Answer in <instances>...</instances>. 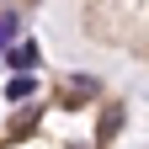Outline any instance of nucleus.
Listing matches in <instances>:
<instances>
[{"label":"nucleus","instance_id":"2","mask_svg":"<svg viewBox=\"0 0 149 149\" xmlns=\"http://www.w3.org/2000/svg\"><path fill=\"white\" fill-rule=\"evenodd\" d=\"M11 64H16V69H32V64H37V43H16V48H11Z\"/></svg>","mask_w":149,"mask_h":149},{"label":"nucleus","instance_id":"1","mask_svg":"<svg viewBox=\"0 0 149 149\" xmlns=\"http://www.w3.org/2000/svg\"><path fill=\"white\" fill-rule=\"evenodd\" d=\"M32 91H37V80H32L27 69H16V74H11V85H6V96H11V101H27Z\"/></svg>","mask_w":149,"mask_h":149},{"label":"nucleus","instance_id":"3","mask_svg":"<svg viewBox=\"0 0 149 149\" xmlns=\"http://www.w3.org/2000/svg\"><path fill=\"white\" fill-rule=\"evenodd\" d=\"M16 32V16H0V48H6V37Z\"/></svg>","mask_w":149,"mask_h":149}]
</instances>
